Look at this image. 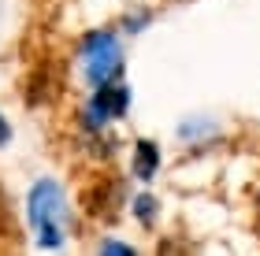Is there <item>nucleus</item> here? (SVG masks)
I'll return each mask as SVG.
<instances>
[{
    "instance_id": "39448f33",
    "label": "nucleus",
    "mask_w": 260,
    "mask_h": 256,
    "mask_svg": "<svg viewBox=\"0 0 260 256\" xmlns=\"http://www.w3.org/2000/svg\"><path fill=\"white\" fill-rule=\"evenodd\" d=\"M152 208H156V201H152L149 193H141L138 201H134V212H138V219H141V223H149V219H152Z\"/></svg>"
},
{
    "instance_id": "7ed1b4c3",
    "label": "nucleus",
    "mask_w": 260,
    "mask_h": 256,
    "mask_svg": "<svg viewBox=\"0 0 260 256\" xmlns=\"http://www.w3.org/2000/svg\"><path fill=\"white\" fill-rule=\"evenodd\" d=\"M126 104H130V89L123 82H104V86H97V97H93L86 115H89V123L119 119V115L126 112Z\"/></svg>"
},
{
    "instance_id": "f257e3e1",
    "label": "nucleus",
    "mask_w": 260,
    "mask_h": 256,
    "mask_svg": "<svg viewBox=\"0 0 260 256\" xmlns=\"http://www.w3.org/2000/svg\"><path fill=\"white\" fill-rule=\"evenodd\" d=\"M63 193L56 182H38L30 190V223L38 227V241L45 249H56L63 241Z\"/></svg>"
},
{
    "instance_id": "20e7f679",
    "label": "nucleus",
    "mask_w": 260,
    "mask_h": 256,
    "mask_svg": "<svg viewBox=\"0 0 260 256\" xmlns=\"http://www.w3.org/2000/svg\"><path fill=\"white\" fill-rule=\"evenodd\" d=\"M156 167H160V149L152 141H138V149H134V174L138 178H152Z\"/></svg>"
},
{
    "instance_id": "0eeeda50",
    "label": "nucleus",
    "mask_w": 260,
    "mask_h": 256,
    "mask_svg": "<svg viewBox=\"0 0 260 256\" xmlns=\"http://www.w3.org/2000/svg\"><path fill=\"white\" fill-rule=\"evenodd\" d=\"M8 137H11V126H8L4 119H0V145H4V141H8Z\"/></svg>"
},
{
    "instance_id": "f03ea898",
    "label": "nucleus",
    "mask_w": 260,
    "mask_h": 256,
    "mask_svg": "<svg viewBox=\"0 0 260 256\" xmlns=\"http://www.w3.org/2000/svg\"><path fill=\"white\" fill-rule=\"evenodd\" d=\"M82 67H86V78L93 86H104L119 75L123 67V56H119V45H115V33L108 30H97L82 41Z\"/></svg>"
},
{
    "instance_id": "423d86ee",
    "label": "nucleus",
    "mask_w": 260,
    "mask_h": 256,
    "mask_svg": "<svg viewBox=\"0 0 260 256\" xmlns=\"http://www.w3.org/2000/svg\"><path fill=\"white\" fill-rule=\"evenodd\" d=\"M101 249H104V252H123V256H126V252H130V249H126V245H115V241H108V245H101Z\"/></svg>"
},
{
    "instance_id": "6e6552de",
    "label": "nucleus",
    "mask_w": 260,
    "mask_h": 256,
    "mask_svg": "<svg viewBox=\"0 0 260 256\" xmlns=\"http://www.w3.org/2000/svg\"><path fill=\"white\" fill-rule=\"evenodd\" d=\"M256 230H260V197H256Z\"/></svg>"
}]
</instances>
